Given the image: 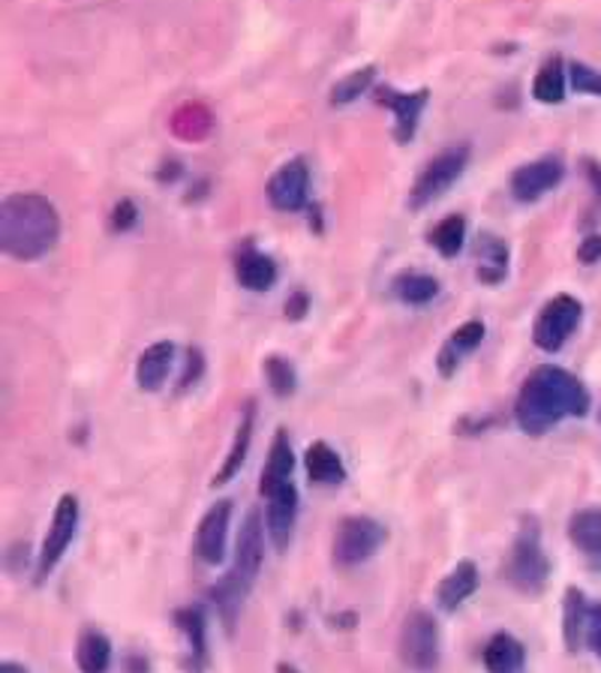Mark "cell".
<instances>
[{
	"label": "cell",
	"mask_w": 601,
	"mask_h": 673,
	"mask_svg": "<svg viewBox=\"0 0 601 673\" xmlns=\"http://www.w3.org/2000/svg\"><path fill=\"white\" fill-rule=\"evenodd\" d=\"M590 178H592V184H595V187H599V192H601V169L590 166Z\"/></svg>",
	"instance_id": "cell-41"
},
{
	"label": "cell",
	"mask_w": 601,
	"mask_h": 673,
	"mask_svg": "<svg viewBox=\"0 0 601 673\" xmlns=\"http://www.w3.org/2000/svg\"><path fill=\"white\" fill-rule=\"evenodd\" d=\"M578 259H581L583 265H592V261L601 259V235H590V238L581 244V250H578Z\"/></svg>",
	"instance_id": "cell-37"
},
{
	"label": "cell",
	"mask_w": 601,
	"mask_h": 673,
	"mask_svg": "<svg viewBox=\"0 0 601 673\" xmlns=\"http://www.w3.org/2000/svg\"><path fill=\"white\" fill-rule=\"evenodd\" d=\"M265 533L268 526L262 521V514L253 508L247 512L244 523L238 530V542H235V560H231L229 574L223 577L217 586H214V604L223 616V625L226 629H235V620H238L240 604L247 602V595L253 593V586L259 581L262 572V560H265Z\"/></svg>",
	"instance_id": "cell-3"
},
{
	"label": "cell",
	"mask_w": 601,
	"mask_h": 673,
	"mask_svg": "<svg viewBox=\"0 0 601 673\" xmlns=\"http://www.w3.org/2000/svg\"><path fill=\"white\" fill-rule=\"evenodd\" d=\"M268 199L277 211L295 214L311 199V171L304 160L286 162L268 181Z\"/></svg>",
	"instance_id": "cell-11"
},
{
	"label": "cell",
	"mask_w": 601,
	"mask_h": 673,
	"mask_svg": "<svg viewBox=\"0 0 601 673\" xmlns=\"http://www.w3.org/2000/svg\"><path fill=\"white\" fill-rule=\"evenodd\" d=\"M304 307H307V301H304V295H298L295 301L286 304V313H292L295 319H300V316H304Z\"/></svg>",
	"instance_id": "cell-39"
},
{
	"label": "cell",
	"mask_w": 601,
	"mask_h": 673,
	"mask_svg": "<svg viewBox=\"0 0 601 673\" xmlns=\"http://www.w3.org/2000/svg\"><path fill=\"white\" fill-rule=\"evenodd\" d=\"M235 277L244 289L268 291L277 283V265L256 250H244L235 261Z\"/></svg>",
	"instance_id": "cell-24"
},
{
	"label": "cell",
	"mask_w": 601,
	"mask_h": 673,
	"mask_svg": "<svg viewBox=\"0 0 601 673\" xmlns=\"http://www.w3.org/2000/svg\"><path fill=\"white\" fill-rule=\"evenodd\" d=\"M479 590V568L470 560H463L451 568L445 577H442L440 590H436V602H440L442 611H457L470 595H475Z\"/></svg>",
	"instance_id": "cell-19"
},
{
	"label": "cell",
	"mask_w": 601,
	"mask_h": 673,
	"mask_svg": "<svg viewBox=\"0 0 601 673\" xmlns=\"http://www.w3.org/2000/svg\"><path fill=\"white\" fill-rule=\"evenodd\" d=\"M466 162H470V148H466V145L449 148V151H442L436 160L427 162V169L421 171V178L415 181V187H412V208H424V205H431L433 199H440L442 192L461 178Z\"/></svg>",
	"instance_id": "cell-9"
},
{
	"label": "cell",
	"mask_w": 601,
	"mask_h": 673,
	"mask_svg": "<svg viewBox=\"0 0 601 673\" xmlns=\"http://www.w3.org/2000/svg\"><path fill=\"white\" fill-rule=\"evenodd\" d=\"M532 97L544 106L565 100V72H562V61L553 58L539 70L535 81H532Z\"/></svg>",
	"instance_id": "cell-29"
},
{
	"label": "cell",
	"mask_w": 601,
	"mask_h": 673,
	"mask_svg": "<svg viewBox=\"0 0 601 673\" xmlns=\"http://www.w3.org/2000/svg\"><path fill=\"white\" fill-rule=\"evenodd\" d=\"M60 238L58 208L40 192H12L0 201V250L19 261H37Z\"/></svg>",
	"instance_id": "cell-2"
},
{
	"label": "cell",
	"mask_w": 601,
	"mask_h": 673,
	"mask_svg": "<svg viewBox=\"0 0 601 673\" xmlns=\"http://www.w3.org/2000/svg\"><path fill=\"white\" fill-rule=\"evenodd\" d=\"M388 542V530L373 517H346L334 533V563L341 568H355L367 563L382 544Z\"/></svg>",
	"instance_id": "cell-6"
},
{
	"label": "cell",
	"mask_w": 601,
	"mask_h": 673,
	"mask_svg": "<svg viewBox=\"0 0 601 673\" xmlns=\"http://www.w3.org/2000/svg\"><path fill=\"white\" fill-rule=\"evenodd\" d=\"M175 625L180 634L187 637V673H201L208 667V616L201 604H190V607H180L175 613Z\"/></svg>",
	"instance_id": "cell-14"
},
{
	"label": "cell",
	"mask_w": 601,
	"mask_h": 673,
	"mask_svg": "<svg viewBox=\"0 0 601 673\" xmlns=\"http://www.w3.org/2000/svg\"><path fill=\"white\" fill-rule=\"evenodd\" d=\"M171 362H175V346L169 340L148 346L136 364V383H139L141 392H160L162 383L169 379Z\"/></svg>",
	"instance_id": "cell-20"
},
{
	"label": "cell",
	"mask_w": 601,
	"mask_h": 673,
	"mask_svg": "<svg viewBox=\"0 0 601 673\" xmlns=\"http://www.w3.org/2000/svg\"><path fill=\"white\" fill-rule=\"evenodd\" d=\"M373 79H376V67H364V70L349 72L346 79H341L331 88V102L334 106H346V102L358 100L361 93L371 88Z\"/></svg>",
	"instance_id": "cell-31"
},
{
	"label": "cell",
	"mask_w": 601,
	"mask_h": 673,
	"mask_svg": "<svg viewBox=\"0 0 601 673\" xmlns=\"http://www.w3.org/2000/svg\"><path fill=\"white\" fill-rule=\"evenodd\" d=\"M394 295L401 298L403 304H412V307H421V304H431L436 295H440V280L431 277V274H401L394 280Z\"/></svg>",
	"instance_id": "cell-28"
},
{
	"label": "cell",
	"mask_w": 601,
	"mask_h": 673,
	"mask_svg": "<svg viewBox=\"0 0 601 673\" xmlns=\"http://www.w3.org/2000/svg\"><path fill=\"white\" fill-rule=\"evenodd\" d=\"M587 646L601 659V602L590 607V623H587Z\"/></svg>",
	"instance_id": "cell-36"
},
{
	"label": "cell",
	"mask_w": 601,
	"mask_h": 673,
	"mask_svg": "<svg viewBox=\"0 0 601 673\" xmlns=\"http://www.w3.org/2000/svg\"><path fill=\"white\" fill-rule=\"evenodd\" d=\"M199 373H201V355L199 353H190V364H187V373H184V379H180V385L187 388L190 385V379L196 383L199 379Z\"/></svg>",
	"instance_id": "cell-38"
},
{
	"label": "cell",
	"mask_w": 601,
	"mask_h": 673,
	"mask_svg": "<svg viewBox=\"0 0 601 673\" xmlns=\"http://www.w3.org/2000/svg\"><path fill=\"white\" fill-rule=\"evenodd\" d=\"M265 376H268L270 392L277 394V397H289V394H295L298 376H295V367H292L286 358H280V355H270L268 362H265Z\"/></svg>",
	"instance_id": "cell-33"
},
{
	"label": "cell",
	"mask_w": 601,
	"mask_h": 673,
	"mask_svg": "<svg viewBox=\"0 0 601 673\" xmlns=\"http://www.w3.org/2000/svg\"><path fill=\"white\" fill-rule=\"evenodd\" d=\"M0 673H28V667H24V664H16V662H3L0 664Z\"/></svg>",
	"instance_id": "cell-40"
},
{
	"label": "cell",
	"mask_w": 601,
	"mask_h": 673,
	"mask_svg": "<svg viewBox=\"0 0 601 673\" xmlns=\"http://www.w3.org/2000/svg\"><path fill=\"white\" fill-rule=\"evenodd\" d=\"M229 521H231V503L220 499L217 505H210L205 517L199 521L196 530V556L205 565H220L226 556V538H229Z\"/></svg>",
	"instance_id": "cell-12"
},
{
	"label": "cell",
	"mask_w": 601,
	"mask_h": 673,
	"mask_svg": "<svg viewBox=\"0 0 601 673\" xmlns=\"http://www.w3.org/2000/svg\"><path fill=\"white\" fill-rule=\"evenodd\" d=\"M427 97H431V91H424V88L415 93H401V91H391V88H382L380 97H376L382 106H388V109L394 111V121H397L394 136H397L401 145H410L415 130H418L421 111H424V106H427Z\"/></svg>",
	"instance_id": "cell-15"
},
{
	"label": "cell",
	"mask_w": 601,
	"mask_h": 673,
	"mask_svg": "<svg viewBox=\"0 0 601 673\" xmlns=\"http://www.w3.org/2000/svg\"><path fill=\"white\" fill-rule=\"evenodd\" d=\"M479 280L487 283V286H496V283L505 280V274H509V247L500 238H493V235H481L479 241Z\"/></svg>",
	"instance_id": "cell-27"
},
{
	"label": "cell",
	"mask_w": 601,
	"mask_h": 673,
	"mask_svg": "<svg viewBox=\"0 0 601 673\" xmlns=\"http://www.w3.org/2000/svg\"><path fill=\"white\" fill-rule=\"evenodd\" d=\"M569 538L587 556V563L601 572V508H583L571 514Z\"/></svg>",
	"instance_id": "cell-16"
},
{
	"label": "cell",
	"mask_w": 601,
	"mask_h": 673,
	"mask_svg": "<svg viewBox=\"0 0 601 673\" xmlns=\"http://www.w3.org/2000/svg\"><path fill=\"white\" fill-rule=\"evenodd\" d=\"M505 577L523 595H539L548 586L551 577V560L541 547L539 523L523 521L521 533L514 538V547L509 553V565H505Z\"/></svg>",
	"instance_id": "cell-4"
},
{
	"label": "cell",
	"mask_w": 601,
	"mask_h": 673,
	"mask_svg": "<svg viewBox=\"0 0 601 673\" xmlns=\"http://www.w3.org/2000/svg\"><path fill=\"white\" fill-rule=\"evenodd\" d=\"M571 85L578 93H595L601 97V72L590 70L587 63H571Z\"/></svg>",
	"instance_id": "cell-34"
},
{
	"label": "cell",
	"mask_w": 601,
	"mask_h": 673,
	"mask_svg": "<svg viewBox=\"0 0 601 673\" xmlns=\"http://www.w3.org/2000/svg\"><path fill=\"white\" fill-rule=\"evenodd\" d=\"M265 526H268V538L277 551H286L298 523V491L295 484L286 482L280 487L265 493Z\"/></svg>",
	"instance_id": "cell-10"
},
{
	"label": "cell",
	"mask_w": 601,
	"mask_h": 673,
	"mask_svg": "<svg viewBox=\"0 0 601 673\" xmlns=\"http://www.w3.org/2000/svg\"><path fill=\"white\" fill-rule=\"evenodd\" d=\"M463 241H466V220H463V217H445V220L431 231V244L445 259H454V256L463 250Z\"/></svg>",
	"instance_id": "cell-30"
},
{
	"label": "cell",
	"mask_w": 601,
	"mask_h": 673,
	"mask_svg": "<svg viewBox=\"0 0 601 673\" xmlns=\"http://www.w3.org/2000/svg\"><path fill=\"white\" fill-rule=\"evenodd\" d=\"M403 664L415 673H433L440 667L442 659V641L440 625L433 620V613L412 611L403 620L401 641H397Z\"/></svg>",
	"instance_id": "cell-5"
},
{
	"label": "cell",
	"mask_w": 601,
	"mask_h": 673,
	"mask_svg": "<svg viewBox=\"0 0 601 673\" xmlns=\"http://www.w3.org/2000/svg\"><path fill=\"white\" fill-rule=\"evenodd\" d=\"M171 130L178 132L180 139H205L210 132V115L201 106H184L171 121Z\"/></svg>",
	"instance_id": "cell-32"
},
{
	"label": "cell",
	"mask_w": 601,
	"mask_h": 673,
	"mask_svg": "<svg viewBox=\"0 0 601 673\" xmlns=\"http://www.w3.org/2000/svg\"><path fill=\"white\" fill-rule=\"evenodd\" d=\"M304 466H307L311 482L319 484V487L346 482V466H343L341 454L334 452L328 443H313L304 454Z\"/></svg>",
	"instance_id": "cell-22"
},
{
	"label": "cell",
	"mask_w": 601,
	"mask_h": 673,
	"mask_svg": "<svg viewBox=\"0 0 601 673\" xmlns=\"http://www.w3.org/2000/svg\"><path fill=\"white\" fill-rule=\"evenodd\" d=\"M253 418H256V409H253V403H247L244 415H240L238 430H235V443H231L229 454H226V463L220 466V473L214 475V484H229L240 473V466L247 461V452H250L253 443Z\"/></svg>",
	"instance_id": "cell-25"
},
{
	"label": "cell",
	"mask_w": 601,
	"mask_h": 673,
	"mask_svg": "<svg viewBox=\"0 0 601 673\" xmlns=\"http://www.w3.org/2000/svg\"><path fill=\"white\" fill-rule=\"evenodd\" d=\"M76 530H79V499H76L72 493H63L60 503L55 505L49 533L42 538L40 556H37V581H46V577L58 568L63 553L70 551Z\"/></svg>",
	"instance_id": "cell-7"
},
{
	"label": "cell",
	"mask_w": 601,
	"mask_h": 673,
	"mask_svg": "<svg viewBox=\"0 0 601 673\" xmlns=\"http://www.w3.org/2000/svg\"><path fill=\"white\" fill-rule=\"evenodd\" d=\"M136 222H139V211H136V205H132L130 199H124L120 205H115V211H111V229L130 231Z\"/></svg>",
	"instance_id": "cell-35"
},
{
	"label": "cell",
	"mask_w": 601,
	"mask_h": 673,
	"mask_svg": "<svg viewBox=\"0 0 601 673\" xmlns=\"http://www.w3.org/2000/svg\"><path fill=\"white\" fill-rule=\"evenodd\" d=\"M587 623H590V604L587 595L578 586L565 590V602H562V637L569 653H578L587 643Z\"/></svg>",
	"instance_id": "cell-21"
},
{
	"label": "cell",
	"mask_w": 601,
	"mask_h": 673,
	"mask_svg": "<svg viewBox=\"0 0 601 673\" xmlns=\"http://www.w3.org/2000/svg\"><path fill=\"white\" fill-rule=\"evenodd\" d=\"M481 340H484V321L479 319L466 321V325H461L457 331L451 334L449 343L442 346L440 358H436V367H440L442 376H445V379L454 376L463 358H466L470 353H475V349L481 346Z\"/></svg>",
	"instance_id": "cell-18"
},
{
	"label": "cell",
	"mask_w": 601,
	"mask_h": 673,
	"mask_svg": "<svg viewBox=\"0 0 601 673\" xmlns=\"http://www.w3.org/2000/svg\"><path fill=\"white\" fill-rule=\"evenodd\" d=\"M583 307L578 298L571 295H556L551 301L544 304L532 328V340L539 346L541 353H560L565 340H569L574 328L581 325Z\"/></svg>",
	"instance_id": "cell-8"
},
{
	"label": "cell",
	"mask_w": 601,
	"mask_h": 673,
	"mask_svg": "<svg viewBox=\"0 0 601 673\" xmlns=\"http://www.w3.org/2000/svg\"><path fill=\"white\" fill-rule=\"evenodd\" d=\"M76 662L81 673H109L111 667V641L97 629L81 632L76 646Z\"/></svg>",
	"instance_id": "cell-26"
},
{
	"label": "cell",
	"mask_w": 601,
	"mask_h": 673,
	"mask_svg": "<svg viewBox=\"0 0 601 673\" xmlns=\"http://www.w3.org/2000/svg\"><path fill=\"white\" fill-rule=\"evenodd\" d=\"M481 662H484L487 673H521L523 664H526V650L514 634L500 632L484 643Z\"/></svg>",
	"instance_id": "cell-17"
},
{
	"label": "cell",
	"mask_w": 601,
	"mask_h": 673,
	"mask_svg": "<svg viewBox=\"0 0 601 673\" xmlns=\"http://www.w3.org/2000/svg\"><path fill=\"white\" fill-rule=\"evenodd\" d=\"M292 469H295V454H292L289 436H286V430H277L274 443H270L265 469H262V482H259L262 496H265L268 491H274V487H280V484L292 482Z\"/></svg>",
	"instance_id": "cell-23"
},
{
	"label": "cell",
	"mask_w": 601,
	"mask_h": 673,
	"mask_svg": "<svg viewBox=\"0 0 601 673\" xmlns=\"http://www.w3.org/2000/svg\"><path fill=\"white\" fill-rule=\"evenodd\" d=\"M587 413H590V392L578 376L553 364L532 373L514 403L518 427L530 436H544L565 418H583Z\"/></svg>",
	"instance_id": "cell-1"
},
{
	"label": "cell",
	"mask_w": 601,
	"mask_h": 673,
	"mask_svg": "<svg viewBox=\"0 0 601 673\" xmlns=\"http://www.w3.org/2000/svg\"><path fill=\"white\" fill-rule=\"evenodd\" d=\"M562 175H565V169L553 157L526 162V166H521V169L511 175V192H514L518 201H539L544 192H551L562 181Z\"/></svg>",
	"instance_id": "cell-13"
}]
</instances>
